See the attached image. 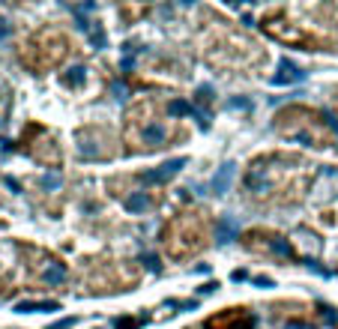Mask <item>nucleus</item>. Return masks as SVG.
Returning a JSON list of instances; mask_svg holds the SVG:
<instances>
[{
  "label": "nucleus",
  "instance_id": "4",
  "mask_svg": "<svg viewBox=\"0 0 338 329\" xmlns=\"http://www.w3.org/2000/svg\"><path fill=\"white\" fill-rule=\"evenodd\" d=\"M192 138L186 117L171 111L165 96H138L120 123V144L132 156H150L171 147H180Z\"/></svg>",
  "mask_w": 338,
  "mask_h": 329
},
{
  "label": "nucleus",
  "instance_id": "8",
  "mask_svg": "<svg viewBox=\"0 0 338 329\" xmlns=\"http://www.w3.org/2000/svg\"><path fill=\"white\" fill-rule=\"evenodd\" d=\"M72 54H75V39L69 30L42 27L27 39V45L21 51V63L33 75H45V72H54L57 66H63Z\"/></svg>",
  "mask_w": 338,
  "mask_h": 329
},
{
  "label": "nucleus",
  "instance_id": "12",
  "mask_svg": "<svg viewBox=\"0 0 338 329\" xmlns=\"http://www.w3.org/2000/svg\"><path fill=\"white\" fill-rule=\"evenodd\" d=\"M330 102H333V111H336V117H338V87L333 90V96H330Z\"/></svg>",
  "mask_w": 338,
  "mask_h": 329
},
{
  "label": "nucleus",
  "instance_id": "9",
  "mask_svg": "<svg viewBox=\"0 0 338 329\" xmlns=\"http://www.w3.org/2000/svg\"><path fill=\"white\" fill-rule=\"evenodd\" d=\"M240 246L267 258V261H276V264H300V255L291 243L288 234L282 231H273V228H249L246 234H240Z\"/></svg>",
  "mask_w": 338,
  "mask_h": 329
},
{
  "label": "nucleus",
  "instance_id": "7",
  "mask_svg": "<svg viewBox=\"0 0 338 329\" xmlns=\"http://www.w3.org/2000/svg\"><path fill=\"white\" fill-rule=\"evenodd\" d=\"M273 129L285 141H300L312 150H336L338 147V129L336 123L315 105L306 102H291L273 114Z\"/></svg>",
  "mask_w": 338,
  "mask_h": 329
},
{
  "label": "nucleus",
  "instance_id": "2",
  "mask_svg": "<svg viewBox=\"0 0 338 329\" xmlns=\"http://www.w3.org/2000/svg\"><path fill=\"white\" fill-rule=\"evenodd\" d=\"M198 51L210 69L225 75H261L270 66V51L264 42L219 9H204L198 24Z\"/></svg>",
  "mask_w": 338,
  "mask_h": 329
},
{
  "label": "nucleus",
  "instance_id": "10",
  "mask_svg": "<svg viewBox=\"0 0 338 329\" xmlns=\"http://www.w3.org/2000/svg\"><path fill=\"white\" fill-rule=\"evenodd\" d=\"M204 329H255V312L249 306H228L204 321Z\"/></svg>",
  "mask_w": 338,
  "mask_h": 329
},
{
  "label": "nucleus",
  "instance_id": "11",
  "mask_svg": "<svg viewBox=\"0 0 338 329\" xmlns=\"http://www.w3.org/2000/svg\"><path fill=\"white\" fill-rule=\"evenodd\" d=\"M270 312L279 321H303V324L315 321V306L312 303H294V300L291 303H273Z\"/></svg>",
  "mask_w": 338,
  "mask_h": 329
},
{
  "label": "nucleus",
  "instance_id": "5",
  "mask_svg": "<svg viewBox=\"0 0 338 329\" xmlns=\"http://www.w3.org/2000/svg\"><path fill=\"white\" fill-rule=\"evenodd\" d=\"M216 240V216L204 204H183L177 207L159 234L162 258L171 264H189L201 258Z\"/></svg>",
  "mask_w": 338,
  "mask_h": 329
},
{
  "label": "nucleus",
  "instance_id": "6",
  "mask_svg": "<svg viewBox=\"0 0 338 329\" xmlns=\"http://www.w3.org/2000/svg\"><path fill=\"white\" fill-rule=\"evenodd\" d=\"M141 279H144V270L138 267V261L105 252V255L84 258L72 270L69 285L87 297H114V294H126V291L138 288Z\"/></svg>",
  "mask_w": 338,
  "mask_h": 329
},
{
  "label": "nucleus",
  "instance_id": "1",
  "mask_svg": "<svg viewBox=\"0 0 338 329\" xmlns=\"http://www.w3.org/2000/svg\"><path fill=\"white\" fill-rule=\"evenodd\" d=\"M315 177L318 168L309 156L297 150H267L246 162L240 195L255 210H291L309 198Z\"/></svg>",
  "mask_w": 338,
  "mask_h": 329
},
{
  "label": "nucleus",
  "instance_id": "13",
  "mask_svg": "<svg viewBox=\"0 0 338 329\" xmlns=\"http://www.w3.org/2000/svg\"><path fill=\"white\" fill-rule=\"evenodd\" d=\"M336 270H338V267H336Z\"/></svg>",
  "mask_w": 338,
  "mask_h": 329
},
{
  "label": "nucleus",
  "instance_id": "3",
  "mask_svg": "<svg viewBox=\"0 0 338 329\" xmlns=\"http://www.w3.org/2000/svg\"><path fill=\"white\" fill-rule=\"evenodd\" d=\"M261 30L291 48L338 54V6L336 3H285L261 12Z\"/></svg>",
  "mask_w": 338,
  "mask_h": 329
}]
</instances>
